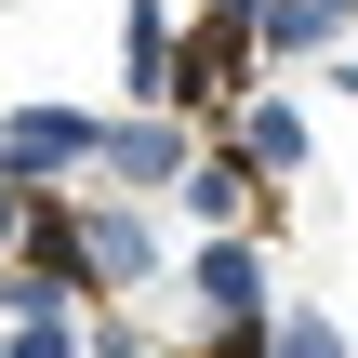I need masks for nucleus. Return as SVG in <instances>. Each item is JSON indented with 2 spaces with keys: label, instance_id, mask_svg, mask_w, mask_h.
Instances as JSON below:
<instances>
[{
  "label": "nucleus",
  "instance_id": "1a4fd4ad",
  "mask_svg": "<svg viewBox=\"0 0 358 358\" xmlns=\"http://www.w3.org/2000/svg\"><path fill=\"white\" fill-rule=\"evenodd\" d=\"M0 358H93V332H80V306L66 319H0Z\"/></svg>",
  "mask_w": 358,
  "mask_h": 358
},
{
  "label": "nucleus",
  "instance_id": "0eeeda50",
  "mask_svg": "<svg viewBox=\"0 0 358 358\" xmlns=\"http://www.w3.org/2000/svg\"><path fill=\"white\" fill-rule=\"evenodd\" d=\"M173 66H186L173 0H133V13H120V80H133V106H173Z\"/></svg>",
  "mask_w": 358,
  "mask_h": 358
},
{
  "label": "nucleus",
  "instance_id": "7ed1b4c3",
  "mask_svg": "<svg viewBox=\"0 0 358 358\" xmlns=\"http://www.w3.org/2000/svg\"><path fill=\"white\" fill-rule=\"evenodd\" d=\"M173 266V239L133 213V199H106V213H80V292H146Z\"/></svg>",
  "mask_w": 358,
  "mask_h": 358
},
{
  "label": "nucleus",
  "instance_id": "f257e3e1",
  "mask_svg": "<svg viewBox=\"0 0 358 358\" xmlns=\"http://www.w3.org/2000/svg\"><path fill=\"white\" fill-rule=\"evenodd\" d=\"M93 159H106V120H93V106H13V120H0V173L40 186V199H53L66 173H93Z\"/></svg>",
  "mask_w": 358,
  "mask_h": 358
},
{
  "label": "nucleus",
  "instance_id": "39448f33",
  "mask_svg": "<svg viewBox=\"0 0 358 358\" xmlns=\"http://www.w3.org/2000/svg\"><path fill=\"white\" fill-rule=\"evenodd\" d=\"M252 186H266V173H252L239 146H199L186 186H173V213H199V239H252Z\"/></svg>",
  "mask_w": 358,
  "mask_h": 358
},
{
  "label": "nucleus",
  "instance_id": "9d476101",
  "mask_svg": "<svg viewBox=\"0 0 358 358\" xmlns=\"http://www.w3.org/2000/svg\"><path fill=\"white\" fill-rule=\"evenodd\" d=\"M40 213H53V199H40V186H13V173H0V252H13V239H40Z\"/></svg>",
  "mask_w": 358,
  "mask_h": 358
},
{
  "label": "nucleus",
  "instance_id": "f03ea898",
  "mask_svg": "<svg viewBox=\"0 0 358 358\" xmlns=\"http://www.w3.org/2000/svg\"><path fill=\"white\" fill-rule=\"evenodd\" d=\"M186 159H199V133L173 120V106H133V120H106V186H133V199H173L186 186Z\"/></svg>",
  "mask_w": 358,
  "mask_h": 358
},
{
  "label": "nucleus",
  "instance_id": "6e6552de",
  "mask_svg": "<svg viewBox=\"0 0 358 358\" xmlns=\"http://www.w3.org/2000/svg\"><path fill=\"white\" fill-rule=\"evenodd\" d=\"M266 358H345V319H319V306H279V319H266Z\"/></svg>",
  "mask_w": 358,
  "mask_h": 358
},
{
  "label": "nucleus",
  "instance_id": "9b49d317",
  "mask_svg": "<svg viewBox=\"0 0 358 358\" xmlns=\"http://www.w3.org/2000/svg\"><path fill=\"white\" fill-rule=\"evenodd\" d=\"M266 13H279V0H199V27H239V40H252Z\"/></svg>",
  "mask_w": 358,
  "mask_h": 358
},
{
  "label": "nucleus",
  "instance_id": "423d86ee",
  "mask_svg": "<svg viewBox=\"0 0 358 358\" xmlns=\"http://www.w3.org/2000/svg\"><path fill=\"white\" fill-rule=\"evenodd\" d=\"M226 133H239V159H252L266 186L319 159V133H306V106H292V93H239V120H226Z\"/></svg>",
  "mask_w": 358,
  "mask_h": 358
},
{
  "label": "nucleus",
  "instance_id": "f8f14e48",
  "mask_svg": "<svg viewBox=\"0 0 358 358\" xmlns=\"http://www.w3.org/2000/svg\"><path fill=\"white\" fill-rule=\"evenodd\" d=\"M93 358H146V332H120V319H93Z\"/></svg>",
  "mask_w": 358,
  "mask_h": 358
},
{
  "label": "nucleus",
  "instance_id": "ddd939ff",
  "mask_svg": "<svg viewBox=\"0 0 358 358\" xmlns=\"http://www.w3.org/2000/svg\"><path fill=\"white\" fill-rule=\"evenodd\" d=\"M332 80H345V93H358V53H332Z\"/></svg>",
  "mask_w": 358,
  "mask_h": 358
},
{
  "label": "nucleus",
  "instance_id": "20e7f679",
  "mask_svg": "<svg viewBox=\"0 0 358 358\" xmlns=\"http://www.w3.org/2000/svg\"><path fill=\"white\" fill-rule=\"evenodd\" d=\"M186 292H199V332H252V319H279L252 239H199V252H186Z\"/></svg>",
  "mask_w": 358,
  "mask_h": 358
}]
</instances>
